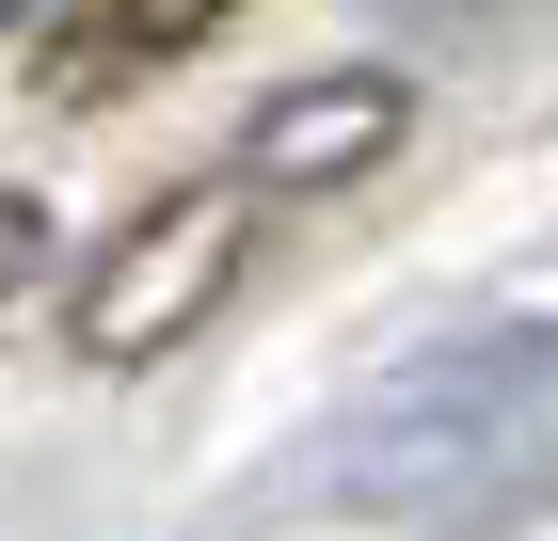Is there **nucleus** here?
I'll return each mask as SVG.
<instances>
[{
    "instance_id": "f257e3e1",
    "label": "nucleus",
    "mask_w": 558,
    "mask_h": 541,
    "mask_svg": "<svg viewBox=\"0 0 558 541\" xmlns=\"http://www.w3.org/2000/svg\"><path fill=\"white\" fill-rule=\"evenodd\" d=\"M367 494L384 509H511V494H558V334H478L447 367L399 382L384 446H367Z\"/></svg>"
},
{
    "instance_id": "423d86ee",
    "label": "nucleus",
    "mask_w": 558,
    "mask_h": 541,
    "mask_svg": "<svg viewBox=\"0 0 558 541\" xmlns=\"http://www.w3.org/2000/svg\"><path fill=\"white\" fill-rule=\"evenodd\" d=\"M16 16H33V0H0V33H16Z\"/></svg>"
},
{
    "instance_id": "f03ea898",
    "label": "nucleus",
    "mask_w": 558,
    "mask_h": 541,
    "mask_svg": "<svg viewBox=\"0 0 558 541\" xmlns=\"http://www.w3.org/2000/svg\"><path fill=\"white\" fill-rule=\"evenodd\" d=\"M240 239H256V175H240V160H223V175H175L160 208H129L112 239H96V271H81V351H96V367H160L175 334L223 303Z\"/></svg>"
},
{
    "instance_id": "0eeeda50",
    "label": "nucleus",
    "mask_w": 558,
    "mask_h": 541,
    "mask_svg": "<svg viewBox=\"0 0 558 541\" xmlns=\"http://www.w3.org/2000/svg\"><path fill=\"white\" fill-rule=\"evenodd\" d=\"M478 16H495V0H478Z\"/></svg>"
},
{
    "instance_id": "39448f33",
    "label": "nucleus",
    "mask_w": 558,
    "mask_h": 541,
    "mask_svg": "<svg viewBox=\"0 0 558 541\" xmlns=\"http://www.w3.org/2000/svg\"><path fill=\"white\" fill-rule=\"evenodd\" d=\"M33 255H48V223H33V192H0V303L33 287Z\"/></svg>"
},
{
    "instance_id": "20e7f679",
    "label": "nucleus",
    "mask_w": 558,
    "mask_h": 541,
    "mask_svg": "<svg viewBox=\"0 0 558 541\" xmlns=\"http://www.w3.org/2000/svg\"><path fill=\"white\" fill-rule=\"evenodd\" d=\"M240 0H64V33H48V96L64 112H96V96H129V81H160L175 48H208Z\"/></svg>"
},
{
    "instance_id": "7ed1b4c3",
    "label": "nucleus",
    "mask_w": 558,
    "mask_h": 541,
    "mask_svg": "<svg viewBox=\"0 0 558 541\" xmlns=\"http://www.w3.org/2000/svg\"><path fill=\"white\" fill-rule=\"evenodd\" d=\"M399 112H415L399 81H303V96H271V112L240 127V175H256V192H319V175H367V160L399 144Z\"/></svg>"
}]
</instances>
